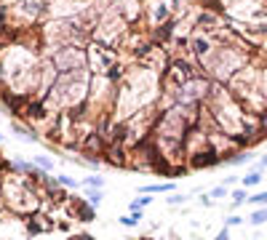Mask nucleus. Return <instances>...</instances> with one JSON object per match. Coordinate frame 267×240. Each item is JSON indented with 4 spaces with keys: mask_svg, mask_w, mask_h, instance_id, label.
I'll use <instances>...</instances> for the list:
<instances>
[{
    "mask_svg": "<svg viewBox=\"0 0 267 240\" xmlns=\"http://www.w3.org/2000/svg\"><path fill=\"white\" fill-rule=\"evenodd\" d=\"M56 227H59L62 232H70V221H56Z\"/></svg>",
    "mask_w": 267,
    "mask_h": 240,
    "instance_id": "nucleus-28",
    "label": "nucleus"
},
{
    "mask_svg": "<svg viewBox=\"0 0 267 240\" xmlns=\"http://www.w3.org/2000/svg\"><path fill=\"white\" fill-rule=\"evenodd\" d=\"M176 16V0H145L142 6V27L155 30V27L171 22Z\"/></svg>",
    "mask_w": 267,
    "mask_h": 240,
    "instance_id": "nucleus-5",
    "label": "nucleus"
},
{
    "mask_svg": "<svg viewBox=\"0 0 267 240\" xmlns=\"http://www.w3.org/2000/svg\"><path fill=\"white\" fill-rule=\"evenodd\" d=\"M214 240H233V237H230V227L219 229V232H216V237H214Z\"/></svg>",
    "mask_w": 267,
    "mask_h": 240,
    "instance_id": "nucleus-24",
    "label": "nucleus"
},
{
    "mask_svg": "<svg viewBox=\"0 0 267 240\" xmlns=\"http://www.w3.org/2000/svg\"><path fill=\"white\" fill-rule=\"evenodd\" d=\"M43 53L51 59L56 75L85 67V45H51V48H43Z\"/></svg>",
    "mask_w": 267,
    "mask_h": 240,
    "instance_id": "nucleus-4",
    "label": "nucleus"
},
{
    "mask_svg": "<svg viewBox=\"0 0 267 240\" xmlns=\"http://www.w3.org/2000/svg\"><path fill=\"white\" fill-rule=\"evenodd\" d=\"M200 206L211 208V206H214V200H211V198H208V195H203V198H200Z\"/></svg>",
    "mask_w": 267,
    "mask_h": 240,
    "instance_id": "nucleus-27",
    "label": "nucleus"
},
{
    "mask_svg": "<svg viewBox=\"0 0 267 240\" xmlns=\"http://www.w3.org/2000/svg\"><path fill=\"white\" fill-rule=\"evenodd\" d=\"M32 163L37 165V168H43V171H49V173H51V171L56 168V163H54V160L49 158V155H35V158H32Z\"/></svg>",
    "mask_w": 267,
    "mask_h": 240,
    "instance_id": "nucleus-16",
    "label": "nucleus"
},
{
    "mask_svg": "<svg viewBox=\"0 0 267 240\" xmlns=\"http://www.w3.org/2000/svg\"><path fill=\"white\" fill-rule=\"evenodd\" d=\"M88 86H91L88 67L64 72V75H56L54 86L43 96V101L51 112H72V109H78L88 101Z\"/></svg>",
    "mask_w": 267,
    "mask_h": 240,
    "instance_id": "nucleus-2",
    "label": "nucleus"
},
{
    "mask_svg": "<svg viewBox=\"0 0 267 240\" xmlns=\"http://www.w3.org/2000/svg\"><path fill=\"white\" fill-rule=\"evenodd\" d=\"M147 206H152V195H147V192H139L137 200H131V211H145Z\"/></svg>",
    "mask_w": 267,
    "mask_h": 240,
    "instance_id": "nucleus-14",
    "label": "nucleus"
},
{
    "mask_svg": "<svg viewBox=\"0 0 267 240\" xmlns=\"http://www.w3.org/2000/svg\"><path fill=\"white\" fill-rule=\"evenodd\" d=\"M142 240H152V237H142Z\"/></svg>",
    "mask_w": 267,
    "mask_h": 240,
    "instance_id": "nucleus-30",
    "label": "nucleus"
},
{
    "mask_svg": "<svg viewBox=\"0 0 267 240\" xmlns=\"http://www.w3.org/2000/svg\"><path fill=\"white\" fill-rule=\"evenodd\" d=\"M206 195L211 198V200H222V198H227V195H230V187H225V184H219V187H211V190H208Z\"/></svg>",
    "mask_w": 267,
    "mask_h": 240,
    "instance_id": "nucleus-20",
    "label": "nucleus"
},
{
    "mask_svg": "<svg viewBox=\"0 0 267 240\" xmlns=\"http://www.w3.org/2000/svg\"><path fill=\"white\" fill-rule=\"evenodd\" d=\"M54 179H56V184H62V187H67V190H78L80 187V182L67 176V173H59V176H54Z\"/></svg>",
    "mask_w": 267,
    "mask_h": 240,
    "instance_id": "nucleus-18",
    "label": "nucleus"
},
{
    "mask_svg": "<svg viewBox=\"0 0 267 240\" xmlns=\"http://www.w3.org/2000/svg\"><path fill=\"white\" fill-rule=\"evenodd\" d=\"M254 59H256L254 48L235 32L233 40L216 43L206 56H200L198 67H200L203 75H208L214 83H230V78L238 75V72H241L249 62H254Z\"/></svg>",
    "mask_w": 267,
    "mask_h": 240,
    "instance_id": "nucleus-1",
    "label": "nucleus"
},
{
    "mask_svg": "<svg viewBox=\"0 0 267 240\" xmlns=\"http://www.w3.org/2000/svg\"><path fill=\"white\" fill-rule=\"evenodd\" d=\"M142 216H145V211H131L128 216H120L118 221H120L123 227H128V229H131V227H137L139 221H142Z\"/></svg>",
    "mask_w": 267,
    "mask_h": 240,
    "instance_id": "nucleus-15",
    "label": "nucleus"
},
{
    "mask_svg": "<svg viewBox=\"0 0 267 240\" xmlns=\"http://www.w3.org/2000/svg\"><path fill=\"white\" fill-rule=\"evenodd\" d=\"M70 240H94V237H91L88 232H78V235H72Z\"/></svg>",
    "mask_w": 267,
    "mask_h": 240,
    "instance_id": "nucleus-26",
    "label": "nucleus"
},
{
    "mask_svg": "<svg viewBox=\"0 0 267 240\" xmlns=\"http://www.w3.org/2000/svg\"><path fill=\"white\" fill-rule=\"evenodd\" d=\"M249 160H251V152H249V150H235V152H230V155H225L222 165H230V168H241V165H246Z\"/></svg>",
    "mask_w": 267,
    "mask_h": 240,
    "instance_id": "nucleus-7",
    "label": "nucleus"
},
{
    "mask_svg": "<svg viewBox=\"0 0 267 240\" xmlns=\"http://www.w3.org/2000/svg\"><path fill=\"white\" fill-rule=\"evenodd\" d=\"M264 182V171H256V168H251L246 176H241V184L246 190H254V187H259V184Z\"/></svg>",
    "mask_w": 267,
    "mask_h": 240,
    "instance_id": "nucleus-10",
    "label": "nucleus"
},
{
    "mask_svg": "<svg viewBox=\"0 0 267 240\" xmlns=\"http://www.w3.org/2000/svg\"><path fill=\"white\" fill-rule=\"evenodd\" d=\"M32 171H35L32 160H22V158L11 160V173H19V176H32Z\"/></svg>",
    "mask_w": 267,
    "mask_h": 240,
    "instance_id": "nucleus-9",
    "label": "nucleus"
},
{
    "mask_svg": "<svg viewBox=\"0 0 267 240\" xmlns=\"http://www.w3.org/2000/svg\"><path fill=\"white\" fill-rule=\"evenodd\" d=\"M3 139H6V136H3V131H0V144H3Z\"/></svg>",
    "mask_w": 267,
    "mask_h": 240,
    "instance_id": "nucleus-29",
    "label": "nucleus"
},
{
    "mask_svg": "<svg viewBox=\"0 0 267 240\" xmlns=\"http://www.w3.org/2000/svg\"><path fill=\"white\" fill-rule=\"evenodd\" d=\"M64 211H67V214H70L75 221H83V224H91V221H97V208H94L88 200H80V198H72V195H70Z\"/></svg>",
    "mask_w": 267,
    "mask_h": 240,
    "instance_id": "nucleus-6",
    "label": "nucleus"
},
{
    "mask_svg": "<svg viewBox=\"0 0 267 240\" xmlns=\"http://www.w3.org/2000/svg\"><path fill=\"white\" fill-rule=\"evenodd\" d=\"M249 206H267V190H259V192H251L249 195Z\"/></svg>",
    "mask_w": 267,
    "mask_h": 240,
    "instance_id": "nucleus-19",
    "label": "nucleus"
},
{
    "mask_svg": "<svg viewBox=\"0 0 267 240\" xmlns=\"http://www.w3.org/2000/svg\"><path fill=\"white\" fill-rule=\"evenodd\" d=\"M249 221H251L254 227H262V224H267V206H254V211H251Z\"/></svg>",
    "mask_w": 267,
    "mask_h": 240,
    "instance_id": "nucleus-12",
    "label": "nucleus"
},
{
    "mask_svg": "<svg viewBox=\"0 0 267 240\" xmlns=\"http://www.w3.org/2000/svg\"><path fill=\"white\" fill-rule=\"evenodd\" d=\"M251 168H256V171H264V173H267V155H262V158L256 160V163L251 165Z\"/></svg>",
    "mask_w": 267,
    "mask_h": 240,
    "instance_id": "nucleus-23",
    "label": "nucleus"
},
{
    "mask_svg": "<svg viewBox=\"0 0 267 240\" xmlns=\"http://www.w3.org/2000/svg\"><path fill=\"white\" fill-rule=\"evenodd\" d=\"M241 224H243V216L241 214H230V216L225 219V227H241Z\"/></svg>",
    "mask_w": 267,
    "mask_h": 240,
    "instance_id": "nucleus-22",
    "label": "nucleus"
},
{
    "mask_svg": "<svg viewBox=\"0 0 267 240\" xmlns=\"http://www.w3.org/2000/svg\"><path fill=\"white\" fill-rule=\"evenodd\" d=\"M85 192V200L91 203L94 208H99L102 206V198H104V190H94V187H80Z\"/></svg>",
    "mask_w": 267,
    "mask_h": 240,
    "instance_id": "nucleus-13",
    "label": "nucleus"
},
{
    "mask_svg": "<svg viewBox=\"0 0 267 240\" xmlns=\"http://www.w3.org/2000/svg\"><path fill=\"white\" fill-rule=\"evenodd\" d=\"M190 200V195H182V192H168L166 195V206H185V203Z\"/></svg>",
    "mask_w": 267,
    "mask_h": 240,
    "instance_id": "nucleus-17",
    "label": "nucleus"
},
{
    "mask_svg": "<svg viewBox=\"0 0 267 240\" xmlns=\"http://www.w3.org/2000/svg\"><path fill=\"white\" fill-rule=\"evenodd\" d=\"M176 184L174 182H158V184H142L139 192H147V195H168V192H174Z\"/></svg>",
    "mask_w": 267,
    "mask_h": 240,
    "instance_id": "nucleus-8",
    "label": "nucleus"
},
{
    "mask_svg": "<svg viewBox=\"0 0 267 240\" xmlns=\"http://www.w3.org/2000/svg\"><path fill=\"white\" fill-rule=\"evenodd\" d=\"M0 200L19 219L35 214V211H43L40 184L32 176H19V173H11V171L6 176H0Z\"/></svg>",
    "mask_w": 267,
    "mask_h": 240,
    "instance_id": "nucleus-3",
    "label": "nucleus"
},
{
    "mask_svg": "<svg viewBox=\"0 0 267 240\" xmlns=\"http://www.w3.org/2000/svg\"><path fill=\"white\" fill-rule=\"evenodd\" d=\"M230 200H233V208H238V206H243L246 200H249V190L243 187V184H238L235 190H230Z\"/></svg>",
    "mask_w": 267,
    "mask_h": 240,
    "instance_id": "nucleus-11",
    "label": "nucleus"
},
{
    "mask_svg": "<svg viewBox=\"0 0 267 240\" xmlns=\"http://www.w3.org/2000/svg\"><path fill=\"white\" fill-rule=\"evenodd\" d=\"M222 184H225V187H235V184H241V179H238V176H227Z\"/></svg>",
    "mask_w": 267,
    "mask_h": 240,
    "instance_id": "nucleus-25",
    "label": "nucleus"
},
{
    "mask_svg": "<svg viewBox=\"0 0 267 240\" xmlns=\"http://www.w3.org/2000/svg\"><path fill=\"white\" fill-rule=\"evenodd\" d=\"M80 187H94V190H104V179L102 176H88L80 182Z\"/></svg>",
    "mask_w": 267,
    "mask_h": 240,
    "instance_id": "nucleus-21",
    "label": "nucleus"
}]
</instances>
